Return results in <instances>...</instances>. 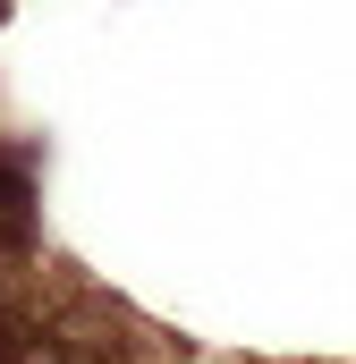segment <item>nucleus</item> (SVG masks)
I'll list each match as a JSON object with an SVG mask.
<instances>
[{
  "label": "nucleus",
  "instance_id": "f03ea898",
  "mask_svg": "<svg viewBox=\"0 0 356 364\" xmlns=\"http://www.w3.org/2000/svg\"><path fill=\"white\" fill-rule=\"evenodd\" d=\"M26 356H43V322H26L0 288V364H26Z\"/></svg>",
  "mask_w": 356,
  "mask_h": 364
},
{
  "label": "nucleus",
  "instance_id": "f257e3e1",
  "mask_svg": "<svg viewBox=\"0 0 356 364\" xmlns=\"http://www.w3.org/2000/svg\"><path fill=\"white\" fill-rule=\"evenodd\" d=\"M26 203H34L26 161H0V246H26Z\"/></svg>",
  "mask_w": 356,
  "mask_h": 364
}]
</instances>
